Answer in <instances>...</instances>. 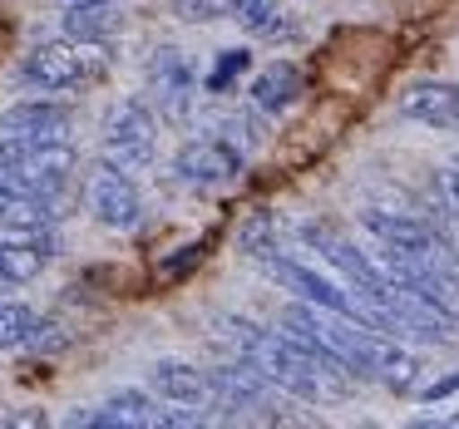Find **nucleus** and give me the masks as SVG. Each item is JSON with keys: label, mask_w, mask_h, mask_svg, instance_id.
Masks as SVG:
<instances>
[{"label": "nucleus", "mask_w": 459, "mask_h": 429, "mask_svg": "<svg viewBox=\"0 0 459 429\" xmlns=\"http://www.w3.org/2000/svg\"><path fill=\"white\" fill-rule=\"evenodd\" d=\"M218 330H222V340L232 346V356H242L252 370H262V375L291 399L326 405V399H341L351 390V375L326 370L316 356H307L287 330H262L257 321H242V316H222Z\"/></svg>", "instance_id": "1"}, {"label": "nucleus", "mask_w": 459, "mask_h": 429, "mask_svg": "<svg viewBox=\"0 0 459 429\" xmlns=\"http://www.w3.org/2000/svg\"><path fill=\"white\" fill-rule=\"evenodd\" d=\"M114 55L109 40H74V35H60V40H45L35 45L30 55L21 60L15 80L25 90H40V94H74V90H90L109 74Z\"/></svg>", "instance_id": "2"}, {"label": "nucleus", "mask_w": 459, "mask_h": 429, "mask_svg": "<svg viewBox=\"0 0 459 429\" xmlns=\"http://www.w3.org/2000/svg\"><path fill=\"white\" fill-rule=\"evenodd\" d=\"M74 178V149L70 143H25L0 133V183L25 198L60 202V193Z\"/></svg>", "instance_id": "3"}, {"label": "nucleus", "mask_w": 459, "mask_h": 429, "mask_svg": "<svg viewBox=\"0 0 459 429\" xmlns=\"http://www.w3.org/2000/svg\"><path fill=\"white\" fill-rule=\"evenodd\" d=\"M297 237H301V247H311L321 262H326V267H336L356 296H366V301H376V306L390 311V281H385V271H380L376 257H366L356 242H346L336 227H331V222H321V218L301 222ZM395 330H400V326H395Z\"/></svg>", "instance_id": "4"}, {"label": "nucleus", "mask_w": 459, "mask_h": 429, "mask_svg": "<svg viewBox=\"0 0 459 429\" xmlns=\"http://www.w3.org/2000/svg\"><path fill=\"white\" fill-rule=\"evenodd\" d=\"M100 143H104V159L114 168H124V173L149 168L153 153H159V114L143 99H119L109 109V119H104Z\"/></svg>", "instance_id": "5"}, {"label": "nucleus", "mask_w": 459, "mask_h": 429, "mask_svg": "<svg viewBox=\"0 0 459 429\" xmlns=\"http://www.w3.org/2000/svg\"><path fill=\"white\" fill-rule=\"evenodd\" d=\"M84 202H90L94 222L109 232H134L143 222V198L134 188V178L124 168H114L109 159H100L90 168V183H84Z\"/></svg>", "instance_id": "6"}, {"label": "nucleus", "mask_w": 459, "mask_h": 429, "mask_svg": "<svg viewBox=\"0 0 459 429\" xmlns=\"http://www.w3.org/2000/svg\"><path fill=\"white\" fill-rule=\"evenodd\" d=\"M143 84H149V109H159L169 124H183L193 109V94H198V74H193V60L173 45L149 55V70H143Z\"/></svg>", "instance_id": "7"}, {"label": "nucleus", "mask_w": 459, "mask_h": 429, "mask_svg": "<svg viewBox=\"0 0 459 429\" xmlns=\"http://www.w3.org/2000/svg\"><path fill=\"white\" fill-rule=\"evenodd\" d=\"M242 163H247V153L232 149V143L222 139L218 129H212V133H198V139L183 143L173 168H178V178L188 183V188L218 193V188H228V183H238Z\"/></svg>", "instance_id": "8"}, {"label": "nucleus", "mask_w": 459, "mask_h": 429, "mask_svg": "<svg viewBox=\"0 0 459 429\" xmlns=\"http://www.w3.org/2000/svg\"><path fill=\"white\" fill-rule=\"evenodd\" d=\"M74 425H94V429H143V425H193V415L183 409H163L159 399H149L143 390H119L104 405L74 415Z\"/></svg>", "instance_id": "9"}, {"label": "nucleus", "mask_w": 459, "mask_h": 429, "mask_svg": "<svg viewBox=\"0 0 459 429\" xmlns=\"http://www.w3.org/2000/svg\"><path fill=\"white\" fill-rule=\"evenodd\" d=\"M0 133L25 143H70L74 133V109L60 99H21L0 114Z\"/></svg>", "instance_id": "10"}, {"label": "nucleus", "mask_w": 459, "mask_h": 429, "mask_svg": "<svg viewBox=\"0 0 459 429\" xmlns=\"http://www.w3.org/2000/svg\"><path fill=\"white\" fill-rule=\"evenodd\" d=\"M360 222H366V232L380 242V252H415V257H425V252L449 247V242L439 237V227H435V222H429V218H420V212L366 208V212H360Z\"/></svg>", "instance_id": "11"}, {"label": "nucleus", "mask_w": 459, "mask_h": 429, "mask_svg": "<svg viewBox=\"0 0 459 429\" xmlns=\"http://www.w3.org/2000/svg\"><path fill=\"white\" fill-rule=\"evenodd\" d=\"M208 380H212V405H222V409H257L262 415V409H277V399H281V390L262 370H252L242 356L208 370Z\"/></svg>", "instance_id": "12"}, {"label": "nucleus", "mask_w": 459, "mask_h": 429, "mask_svg": "<svg viewBox=\"0 0 459 429\" xmlns=\"http://www.w3.org/2000/svg\"><path fill=\"white\" fill-rule=\"evenodd\" d=\"M55 262V237L50 227H11L0 232V281L25 287Z\"/></svg>", "instance_id": "13"}, {"label": "nucleus", "mask_w": 459, "mask_h": 429, "mask_svg": "<svg viewBox=\"0 0 459 429\" xmlns=\"http://www.w3.org/2000/svg\"><path fill=\"white\" fill-rule=\"evenodd\" d=\"M400 109H405V119L425 124V129H459V84L455 80H420L405 90V99H400Z\"/></svg>", "instance_id": "14"}, {"label": "nucleus", "mask_w": 459, "mask_h": 429, "mask_svg": "<svg viewBox=\"0 0 459 429\" xmlns=\"http://www.w3.org/2000/svg\"><path fill=\"white\" fill-rule=\"evenodd\" d=\"M149 385H153V395H159V399L183 405V409H208L212 405L208 370L188 365V360H159V365L149 370Z\"/></svg>", "instance_id": "15"}, {"label": "nucleus", "mask_w": 459, "mask_h": 429, "mask_svg": "<svg viewBox=\"0 0 459 429\" xmlns=\"http://www.w3.org/2000/svg\"><path fill=\"white\" fill-rule=\"evenodd\" d=\"M297 94H301L297 64L272 60V64H262V74L252 80L247 99H252V109H262V114H281V109H291V99H297Z\"/></svg>", "instance_id": "16"}, {"label": "nucleus", "mask_w": 459, "mask_h": 429, "mask_svg": "<svg viewBox=\"0 0 459 429\" xmlns=\"http://www.w3.org/2000/svg\"><path fill=\"white\" fill-rule=\"evenodd\" d=\"M65 35L74 40H114L124 25L119 5L114 0H70V11H65Z\"/></svg>", "instance_id": "17"}, {"label": "nucleus", "mask_w": 459, "mask_h": 429, "mask_svg": "<svg viewBox=\"0 0 459 429\" xmlns=\"http://www.w3.org/2000/svg\"><path fill=\"white\" fill-rule=\"evenodd\" d=\"M45 330V321L35 316L25 301H0V350L11 346H35Z\"/></svg>", "instance_id": "18"}, {"label": "nucleus", "mask_w": 459, "mask_h": 429, "mask_svg": "<svg viewBox=\"0 0 459 429\" xmlns=\"http://www.w3.org/2000/svg\"><path fill=\"white\" fill-rule=\"evenodd\" d=\"M238 247L247 252L252 262H267V257H277V252H287V247H281L277 212H257V218H247V227L238 232Z\"/></svg>", "instance_id": "19"}, {"label": "nucleus", "mask_w": 459, "mask_h": 429, "mask_svg": "<svg viewBox=\"0 0 459 429\" xmlns=\"http://www.w3.org/2000/svg\"><path fill=\"white\" fill-rule=\"evenodd\" d=\"M228 11L238 15L242 30H252V35H277L281 30L277 0H228Z\"/></svg>", "instance_id": "20"}, {"label": "nucleus", "mask_w": 459, "mask_h": 429, "mask_svg": "<svg viewBox=\"0 0 459 429\" xmlns=\"http://www.w3.org/2000/svg\"><path fill=\"white\" fill-rule=\"evenodd\" d=\"M247 64H252V55H247V50H222V55H218V64L208 70V94H228L232 84H238V74L247 70Z\"/></svg>", "instance_id": "21"}, {"label": "nucleus", "mask_w": 459, "mask_h": 429, "mask_svg": "<svg viewBox=\"0 0 459 429\" xmlns=\"http://www.w3.org/2000/svg\"><path fill=\"white\" fill-rule=\"evenodd\" d=\"M439 202H445V218L459 227V168L439 173Z\"/></svg>", "instance_id": "22"}, {"label": "nucleus", "mask_w": 459, "mask_h": 429, "mask_svg": "<svg viewBox=\"0 0 459 429\" xmlns=\"http://www.w3.org/2000/svg\"><path fill=\"white\" fill-rule=\"evenodd\" d=\"M183 11V21H218L222 11H228V0H173Z\"/></svg>", "instance_id": "23"}, {"label": "nucleus", "mask_w": 459, "mask_h": 429, "mask_svg": "<svg viewBox=\"0 0 459 429\" xmlns=\"http://www.w3.org/2000/svg\"><path fill=\"white\" fill-rule=\"evenodd\" d=\"M455 390H459V370H455V375H445V380H435V385H425V390H420V399L435 405V399H449Z\"/></svg>", "instance_id": "24"}, {"label": "nucleus", "mask_w": 459, "mask_h": 429, "mask_svg": "<svg viewBox=\"0 0 459 429\" xmlns=\"http://www.w3.org/2000/svg\"><path fill=\"white\" fill-rule=\"evenodd\" d=\"M439 425H449V429H459V409H455V415H449V419H439Z\"/></svg>", "instance_id": "25"}, {"label": "nucleus", "mask_w": 459, "mask_h": 429, "mask_svg": "<svg viewBox=\"0 0 459 429\" xmlns=\"http://www.w3.org/2000/svg\"><path fill=\"white\" fill-rule=\"evenodd\" d=\"M0 291H11V287H5V281H0Z\"/></svg>", "instance_id": "26"}, {"label": "nucleus", "mask_w": 459, "mask_h": 429, "mask_svg": "<svg viewBox=\"0 0 459 429\" xmlns=\"http://www.w3.org/2000/svg\"><path fill=\"white\" fill-rule=\"evenodd\" d=\"M455 168H459V163H455Z\"/></svg>", "instance_id": "27"}]
</instances>
